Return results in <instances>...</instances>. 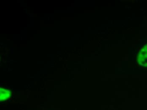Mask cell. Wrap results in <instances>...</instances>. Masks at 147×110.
<instances>
[{
  "label": "cell",
  "mask_w": 147,
  "mask_h": 110,
  "mask_svg": "<svg viewBox=\"0 0 147 110\" xmlns=\"http://www.w3.org/2000/svg\"><path fill=\"white\" fill-rule=\"evenodd\" d=\"M140 64L147 67V45L142 48L138 59Z\"/></svg>",
  "instance_id": "cell-1"
},
{
  "label": "cell",
  "mask_w": 147,
  "mask_h": 110,
  "mask_svg": "<svg viewBox=\"0 0 147 110\" xmlns=\"http://www.w3.org/2000/svg\"><path fill=\"white\" fill-rule=\"evenodd\" d=\"M11 92L8 89L5 88H1V102L6 101L10 97Z\"/></svg>",
  "instance_id": "cell-2"
}]
</instances>
